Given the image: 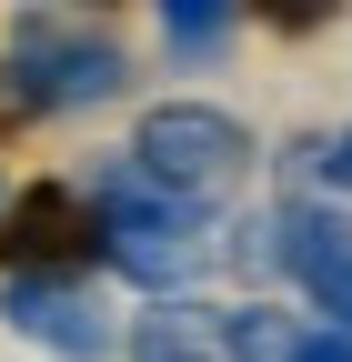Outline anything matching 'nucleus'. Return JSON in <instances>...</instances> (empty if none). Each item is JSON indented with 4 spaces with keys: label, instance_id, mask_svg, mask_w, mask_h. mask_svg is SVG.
Instances as JSON below:
<instances>
[{
    "label": "nucleus",
    "instance_id": "1",
    "mask_svg": "<svg viewBox=\"0 0 352 362\" xmlns=\"http://www.w3.org/2000/svg\"><path fill=\"white\" fill-rule=\"evenodd\" d=\"M131 161H141L151 192L201 202V192H222V181L252 161V141H242V121H232V111H211V101H171V111H151V121H141Z\"/></svg>",
    "mask_w": 352,
    "mask_h": 362
},
{
    "label": "nucleus",
    "instance_id": "2",
    "mask_svg": "<svg viewBox=\"0 0 352 362\" xmlns=\"http://www.w3.org/2000/svg\"><path fill=\"white\" fill-rule=\"evenodd\" d=\"M101 242H111V262L131 272V282L171 292V282L201 272V211L192 202H161L151 181H111L101 192Z\"/></svg>",
    "mask_w": 352,
    "mask_h": 362
},
{
    "label": "nucleus",
    "instance_id": "3",
    "mask_svg": "<svg viewBox=\"0 0 352 362\" xmlns=\"http://www.w3.org/2000/svg\"><path fill=\"white\" fill-rule=\"evenodd\" d=\"M0 312H11L20 332H40L51 352H71V362H101V352H111V312H101L91 292H81L71 272H40V282H20V272H11Z\"/></svg>",
    "mask_w": 352,
    "mask_h": 362
},
{
    "label": "nucleus",
    "instance_id": "4",
    "mask_svg": "<svg viewBox=\"0 0 352 362\" xmlns=\"http://www.w3.org/2000/svg\"><path fill=\"white\" fill-rule=\"evenodd\" d=\"M101 232V211L81 202V192H61V181H30V192L0 211V262H20V282H40L71 242H91Z\"/></svg>",
    "mask_w": 352,
    "mask_h": 362
},
{
    "label": "nucleus",
    "instance_id": "5",
    "mask_svg": "<svg viewBox=\"0 0 352 362\" xmlns=\"http://www.w3.org/2000/svg\"><path fill=\"white\" fill-rule=\"evenodd\" d=\"M131 362H222V352L201 342V322H151L141 342H131Z\"/></svg>",
    "mask_w": 352,
    "mask_h": 362
},
{
    "label": "nucleus",
    "instance_id": "6",
    "mask_svg": "<svg viewBox=\"0 0 352 362\" xmlns=\"http://www.w3.org/2000/svg\"><path fill=\"white\" fill-rule=\"evenodd\" d=\"M161 30H171V51H211V40L232 30V11H201V0H182V11H161Z\"/></svg>",
    "mask_w": 352,
    "mask_h": 362
},
{
    "label": "nucleus",
    "instance_id": "7",
    "mask_svg": "<svg viewBox=\"0 0 352 362\" xmlns=\"http://www.w3.org/2000/svg\"><path fill=\"white\" fill-rule=\"evenodd\" d=\"M292 362H352V332H342V322H312V332H292Z\"/></svg>",
    "mask_w": 352,
    "mask_h": 362
},
{
    "label": "nucleus",
    "instance_id": "8",
    "mask_svg": "<svg viewBox=\"0 0 352 362\" xmlns=\"http://www.w3.org/2000/svg\"><path fill=\"white\" fill-rule=\"evenodd\" d=\"M322 181H352V131H342V141H322Z\"/></svg>",
    "mask_w": 352,
    "mask_h": 362
}]
</instances>
